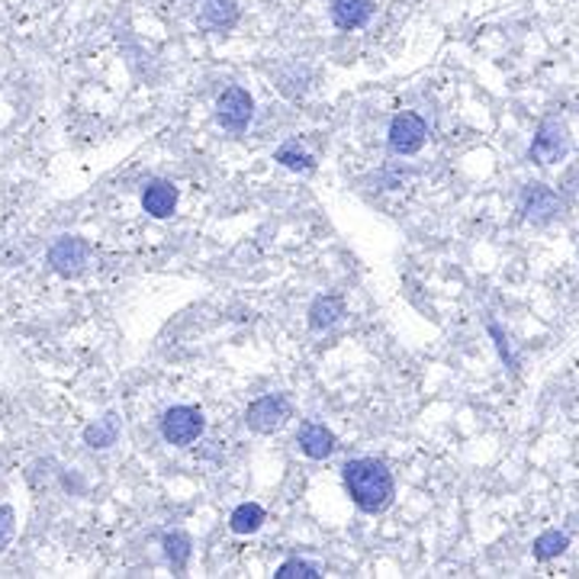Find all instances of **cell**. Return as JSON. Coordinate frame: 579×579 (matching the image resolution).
I'll use <instances>...</instances> for the list:
<instances>
[{
	"label": "cell",
	"mask_w": 579,
	"mask_h": 579,
	"mask_svg": "<svg viewBox=\"0 0 579 579\" xmlns=\"http://www.w3.org/2000/svg\"><path fill=\"white\" fill-rule=\"evenodd\" d=\"M290 412H293V406L284 393H268L245 409V425L258 435H274L278 428L287 425Z\"/></svg>",
	"instance_id": "3957f363"
},
{
	"label": "cell",
	"mask_w": 579,
	"mask_h": 579,
	"mask_svg": "<svg viewBox=\"0 0 579 579\" xmlns=\"http://www.w3.org/2000/svg\"><path fill=\"white\" fill-rule=\"evenodd\" d=\"M564 213V200L548 184H528L522 191V216L535 226H548Z\"/></svg>",
	"instance_id": "52a82bcc"
},
{
	"label": "cell",
	"mask_w": 579,
	"mask_h": 579,
	"mask_svg": "<svg viewBox=\"0 0 579 579\" xmlns=\"http://www.w3.org/2000/svg\"><path fill=\"white\" fill-rule=\"evenodd\" d=\"M203 428H206V422L196 406H171L162 415V438L175 448H191L203 435Z\"/></svg>",
	"instance_id": "277c9868"
},
{
	"label": "cell",
	"mask_w": 579,
	"mask_h": 579,
	"mask_svg": "<svg viewBox=\"0 0 579 579\" xmlns=\"http://www.w3.org/2000/svg\"><path fill=\"white\" fill-rule=\"evenodd\" d=\"M255 116V100L245 88H226L216 97V119L226 132H245Z\"/></svg>",
	"instance_id": "5b68a950"
},
{
	"label": "cell",
	"mask_w": 579,
	"mask_h": 579,
	"mask_svg": "<svg viewBox=\"0 0 579 579\" xmlns=\"http://www.w3.org/2000/svg\"><path fill=\"white\" fill-rule=\"evenodd\" d=\"M274 162H278V165H284V168H290V171H299V175H309V171H316V162H312V155L299 152V145H296V142L281 145V149L274 152Z\"/></svg>",
	"instance_id": "e0dca14e"
},
{
	"label": "cell",
	"mask_w": 579,
	"mask_h": 579,
	"mask_svg": "<svg viewBox=\"0 0 579 579\" xmlns=\"http://www.w3.org/2000/svg\"><path fill=\"white\" fill-rule=\"evenodd\" d=\"M342 480L345 489L351 496V502L368 512V515H381L389 509L393 496H396V483L393 474L386 471L381 461L374 458H358V461H348L345 471H342Z\"/></svg>",
	"instance_id": "6da1fadb"
},
{
	"label": "cell",
	"mask_w": 579,
	"mask_h": 579,
	"mask_svg": "<svg viewBox=\"0 0 579 579\" xmlns=\"http://www.w3.org/2000/svg\"><path fill=\"white\" fill-rule=\"evenodd\" d=\"M142 209L155 219H168L178 209V188L171 181H149L142 191Z\"/></svg>",
	"instance_id": "30bf717a"
},
{
	"label": "cell",
	"mask_w": 579,
	"mask_h": 579,
	"mask_svg": "<svg viewBox=\"0 0 579 579\" xmlns=\"http://www.w3.org/2000/svg\"><path fill=\"white\" fill-rule=\"evenodd\" d=\"M16 531V512L10 505H0V551H7V544L13 541Z\"/></svg>",
	"instance_id": "ffe728a7"
},
{
	"label": "cell",
	"mask_w": 579,
	"mask_h": 579,
	"mask_svg": "<svg viewBox=\"0 0 579 579\" xmlns=\"http://www.w3.org/2000/svg\"><path fill=\"white\" fill-rule=\"evenodd\" d=\"M165 557L175 564V570H184L191 561V538L184 531H171L165 535Z\"/></svg>",
	"instance_id": "ac0fdd59"
},
{
	"label": "cell",
	"mask_w": 579,
	"mask_h": 579,
	"mask_svg": "<svg viewBox=\"0 0 579 579\" xmlns=\"http://www.w3.org/2000/svg\"><path fill=\"white\" fill-rule=\"evenodd\" d=\"M200 23L209 29H229L239 23V7L235 0H203L200 3Z\"/></svg>",
	"instance_id": "4fadbf2b"
},
{
	"label": "cell",
	"mask_w": 579,
	"mask_h": 579,
	"mask_svg": "<svg viewBox=\"0 0 579 579\" xmlns=\"http://www.w3.org/2000/svg\"><path fill=\"white\" fill-rule=\"evenodd\" d=\"M342 316H345V299L335 296V293H332V296H319V299L309 306V325H312L316 332H325V329L338 325Z\"/></svg>",
	"instance_id": "7c38bea8"
},
{
	"label": "cell",
	"mask_w": 579,
	"mask_h": 579,
	"mask_svg": "<svg viewBox=\"0 0 579 579\" xmlns=\"http://www.w3.org/2000/svg\"><path fill=\"white\" fill-rule=\"evenodd\" d=\"M296 448H299L309 461H325V458L335 454L338 438H335V432H329V425H322V422H306V425H299V432H296Z\"/></svg>",
	"instance_id": "9c48e42d"
},
{
	"label": "cell",
	"mask_w": 579,
	"mask_h": 579,
	"mask_svg": "<svg viewBox=\"0 0 579 579\" xmlns=\"http://www.w3.org/2000/svg\"><path fill=\"white\" fill-rule=\"evenodd\" d=\"M329 10L338 29H361L374 16V0H332Z\"/></svg>",
	"instance_id": "8fae6325"
},
{
	"label": "cell",
	"mask_w": 579,
	"mask_h": 579,
	"mask_svg": "<svg viewBox=\"0 0 579 579\" xmlns=\"http://www.w3.org/2000/svg\"><path fill=\"white\" fill-rule=\"evenodd\" d=\"M316 577H322L319 567H316V564H306V561H287V564H281V570H278V579H316Z\"/></svg>",
	"instance_id": "d6986e66"
},
{
	"label": "cell",
	"mask_w": 579,
	"mask_h": 579,
	"mask_svg": "<svg viewBox=\"0 0 579 579\" xmlns=\"http://www.w3.org/2000/svg\"><path fill=\"white\" fill-rule=\"evenodd\" d=\"M428 139V126L419 113H399L393 123H389V152L393 155H419L422 145Z\"/></svg>",
	"instance_id": "8992f818"
},
{
	"label": "cell",
	"mask_w": 579,
	"mask_h": 579,
	"mask_svg": "<svg viewBox=\"0 0 579 579\" xmlns=\"http://www.w3.org/2000/svg\"><path fill=\"white\" fill-rule=\"evenodd\" d=\"M91 258V245L78 235H65L52 245L49 252V265L62 274V278H78L88 268Z\"/></svg>",
	"instance_id": "ba28073f"
},
{
	"label": "cell",
	"mask_w": 579,
	"mask_h": 579,
	"mask_svg": "<svg viewBox=\"0 0 579 579\" xmlns=\"http://www.w3.org/2000/svg\"><path fill=\"white\" fill-rule=\"evenodd\" d=\"M567 548H570V535H564V531H544V535L535 538L531 554H535V561L548 564V561H554V557H561Z\"/></svg>",
	"instance_id": "2e32d148"
},
{
	"label": "cell",
	"mask_w": 579,
	"mask_h": 579,
	"mask_svg": "<svg viewBox=\"0 0 579 579\" xmlns=\"http://www.w3.org/2000/svg\"><path fill=\"white\" fill-rule=\"evenodd\" d=\"M265 522H268V512H265L258 502H242V505H235L232 515H229V528H232L235 535H255Z\"/></svg>",
	"instance_id": "5bb4252c"
},
{
	"label": "cell",
	"mask_w": 579,
	"mask_h": 579,
	"mask_svg": "<svg viewBox=\"0 0 579 579\" xmlns=\"http://www.w3.org/2000/svg\"><path fill=\"white\" fill-rule=\"evenodd\" d=\"M116 438H119V419H116V412H106L103 419H97L94 425L85 428V441L91 448H110V445H116Z\"/></svg>",
	"instance_id": "9a60e30c"
},
{
	"label": "cell",
	"mask_w": 579,
	"mask_h": 579,
	"mask_svg": "<svg viewBox=\"0 0 579 579\" xmlns=\"http://www.w3.org/2000/svg\"><path fill=\"white\" fill-rule=\"evenodd\" d=\"M570 155V129L564 119L557 116H548L541 119L535 139H531V149H528V162L535 165H557Z\"/></svg>",
	"instance_id": "7a4b0ae2"
}]
</instances>
